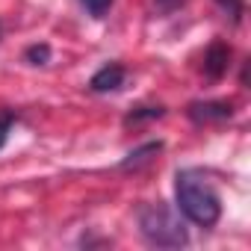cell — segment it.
<instances>
[{
    "label": "cell",
    "instance_id": "cell-9",
    "mask_svg": "<svg viewBox=\"0 0 251 251\" xmlns=\"http://www.w3.org/2000/svg\"><path fill=\"white\" fill-rule=\"evenodd\" d=\"M15 121H18V112L15 109H0V148L9 142V133L15 127Z\"/></svg>",
    "mask_w": 251,
    "mask_h": 251
},
{
    "label": "cell",
    "instance_id": "cell-3",
    "mask_svg": "<svg viewBox=\"0 0 251 251\" xmlns=\"http://www.w3.org/2000/svg\"><path fill=\"white\" fill-rule=\"evenodd\" d=\"M186 115L195 124H222V121L233 118V103H227V100H195L186 106Z\"/></svg>",
    "mask_w": 251,
    "mask_h": 251
},
{
    "label": "cell",
    "instance_id": "cell-10",
    "mask_svg": "<svg viewBox=\"0 0 251 251\" xmlns=\"http://www.w3.org/2000/svg\"><path fill=\"white\" fill-rule=\"evenodd\" d=\"M80 3L92 18H103L109 12V6H112V0H80Z\"/></svg>",
    "mask_w": 251,
    "mask_h": 251
},
{
    "label": "cell",
    "instance_id": "cell-4",
    "mask_svg": "<svg viewBox=\"0 0 251 251\" xmlns=\"http://www.w3.org/2000/svg\"><path fill=\"white\" fill-rule=\"evenodd\" d=\"M124 77H127V71H124V65L118 62H106L103 68H98L89 80V89L95 95H106V92H115L124 86Z\"/></svg>",
    "mask_w": 251,
    "mask_h": 251
},
{
    "label": "cell",
    "instance_id": "cell-1",
    "mask_svg": "<svg viewBox=\"0 0 251 251\" xmlns=\"http://www.w3.org/2000/svg\"><path fill=\"white\" fill-rule=\"evenodd\" d=\"M175 198L180 216L198 227H213L222 219V198L198 169H180L175 175Z\"/></svg>",
    "mask_w": 251,
    "mask_h": 251
},
{
    "label": "cell",
    "instance_id": "cell-12",
    "mask_svg": "<svg viewBox=\"0 0 251 251\" xmlns=\"http://www.w3.org/2000/svg\"><path fill=\"white\" fill-rule=\"evenodd\" d=\"M183 3H186V0H154V9H157L160 15H172V12H177Z\"/></svg>",
    "mask_w": 251,
    "mask_h": 251
},
{
    "label": "cell",
    "instance_id": "cell-2",
    "mask_svg": "<svg viewBox=\"0 0 251 251\" xmlns=\"http://www.w3.org/2000/svg\"><path fill=\"white\" fill-rule=\"evenodd\" d=\"M139 230H142L145 242H151L157 248H183L189 242L183 219L166 201H154L139 210Z\"/></svg>",
    "mask_w": 251,
    "mask_h": 251
},
{
    "label": "cell",
    "instance_id": "cell-5",
    "mask_svg": "<svg viewBox=\"0 0 251 251\" xmlns=\"http://www.w3.org/2000/svg\"><path fill=\"white\" fill-rule=\"evenodd\" d=\"M227 62H230V48H227L222 39H216V42L207 48V53H204V74H207L210 80H222L225 71H227Z\"/></svg>",
    "mask_w": 251,
    "mask_h": 251
},
{
    "label": "cell",
    "instance_id": "cell-6",
    "mask_svg": "<svg viewBox=\"0 0 251 251\" xmlns=\"http://www.w3.org/2000/svg\"><path fill=\"white\" fill-rule=\"evenodd\" d=\"M160 151H163V142H160V139H157V142H145V145H139L136 151H130L127 157H124L118 169H121V172H130V169H133V172H139L142 166L154 163Z\"/></svg>",
    "mask_w": 251,
    "mask_h": 251
},
{
    "label": "cell",
    "instance_id": "cell-7",
    "mask_svg": "<svg viewBox=\"0 0 251 251\" xmlns=\"http://www.w3.org/2000/svg\"><path fill=\"white\" fill-rule=\"evenodd\" d=\"M166 115V106H160V103H148V106H136V109H130L127 115H124V124H142V121H154V118H163Z\"/></svg>",
    "mask_w": 251,
    "mask_h": 251
},
{
    "label": "cell",
    "instance_id": "cell-11",
    "mask_svg": "<svg viewBox=\"0 0 251 251\" xmlns=\"http://www.w3.org/2000/svg\"><path fill=\"white\" fill-rule=\"evenodd\" d=\"M216 3L233 18V24H239L242 21V15H245V3H242V0H216Z\"/></svg>",
    "mask_w": 251,
    "mask_h": 251
},
{
    "label": "cell",
    "instance_id": "cell-8",
    "mask_svg": "<svg viewBox=\"0 0 251 251\" xmlns=\"http://www.w3.org/2000/svg\"><path fill=\"white\" fill-rule=\"evenodd\" d=\"M24 59H27L30 65H48V62H50V45H45V42L30 45V48L24 50Z\"/></svg>",
    "mask_w": 251,
    "mask_h": 251
}]
</instances>
